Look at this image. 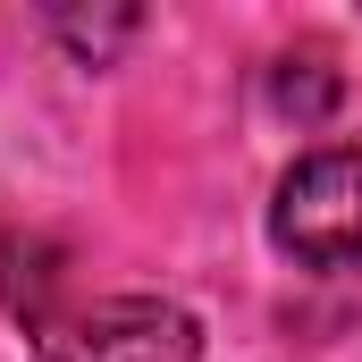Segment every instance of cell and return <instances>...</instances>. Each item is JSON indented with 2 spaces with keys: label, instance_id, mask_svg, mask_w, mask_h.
Instances as JSON below:
<instances>
[{
  "label": "cell",
  "instance_id": "obj_2",
  "mask_svg": "<svg viewBox=\"0 0 362 362\" xmlns=\"http://www.w3.org/2000/svg\"><path fill=\"white\" fill-rule=\"evenodd\" d=\"M270 245L295 253L303 270H362V152L329 144L278 177Z\"/></svg>",
  "mask_w": 362,
  "mask_h": 362
},
{
  "label": "cell",
  "instance_id": "obj_1",
  "mask_svg": "<svg viewBox=\"0 0 362 362\" xmlns=\"http://www.w3.org/2000/svg\"><path fill=\"white\" fill-rule=\"evenodd\" d=\"M0 295L25 320L42 362H202V320L169 295H101L59 303V270H17L0 253Z\"/></svg>",
  "mask_w": 362,
  "mask_h": 362
}]
</instances>
